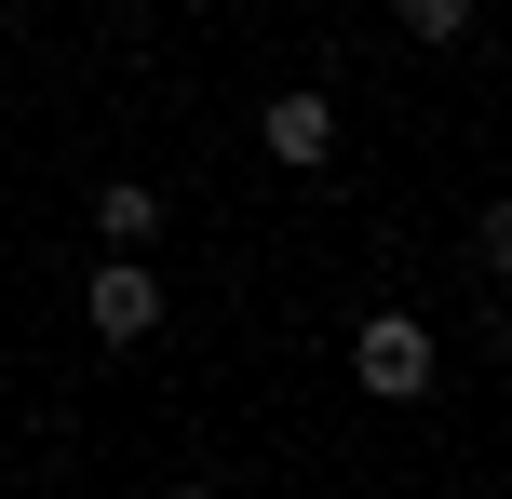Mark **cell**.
Here are the masks:
<instances>
[{
	"mask_svg": "<svg viewBox=\"0 0 512 499\" xmlns=\"http://www.w3.org/2000/svg\"><path fill=\"white\" fill-rule=\"evenodd\" d=\"M405 14V41H472V0H391Z\"/></svg>",
	"mask_w": 512,
	"mask_h": 499,
	"instance_id": "5",
	"label": "cell"
},
{
	"mask_svg": "<svg viewBox=\"0 0 512 499\" xmlns=\"http://www.w3.org/2000/svg\"><path fill=\"white\" fill-rule=\"evenodd\" d=\"M162 499H216V486H162Z\"/></svg>",
	"mask_w": 512,
	"mask_h": 499,
	"instance_id": "6",
	"label": "cell"
},
{
	"mask_svg": "<svg viewBox=\"0 0 512 499\" xmlns=\"http://www.w3.org/2000/svg\"><path fill=\"white\" fill-rule=\"evenodd\" d=\"M256 149H270L283 176H324V162H337V95H324V81H283V95L256 108Z\"/></svg>",
	"mask_w": 512,
	"mask_h": 499,
	"instance_id": "3",
	"label": "cell"
},
{
	"mask_svg": "<svg viewBox=\"0 0 512 499\" xmlns=\"http://www.w3.org/2000/svg\"><path fill=\"white\" fill-rule=\"evenodd\" d=\"M81 324H95L108 351H135V338H149V324H162V270H149V257H122V243H108V257L81 270Z\"/></svg>",
	"mask_w": 512,
	"mask_h": 499,
	"instance_id": "2",
	"label": "cell"
},
{
	"mask_svg": "<svg viewBox=\"0 0 512 499\" xmlns=\"http://www.w3.org/2000/svg\"><path fill=\"white\" fill-rule=\"evenodd\" d=\"M95 243L149 257V243H162V189H149V176H108V189H95Z\"/></svg>",
	"mask_w": 512,
	"mask_h": 499,
	"instance_id": "4",
	"label": "cell"
},
{
	"mask_svg": "<svg viewBox=\"0 0 512 499\" xmlns=\"http://www.w3.org/2000/svg\"><path fill=\"white\" fill-rule=\"evenodd\" d=\"M351 378H364L378 405H432V324H418V311H364Z\"/></svg>",
	"mask_w": 512,
	"mask_h": 499,
	"instance_id": "1",
	"label": "cell"
}]
</instances>
